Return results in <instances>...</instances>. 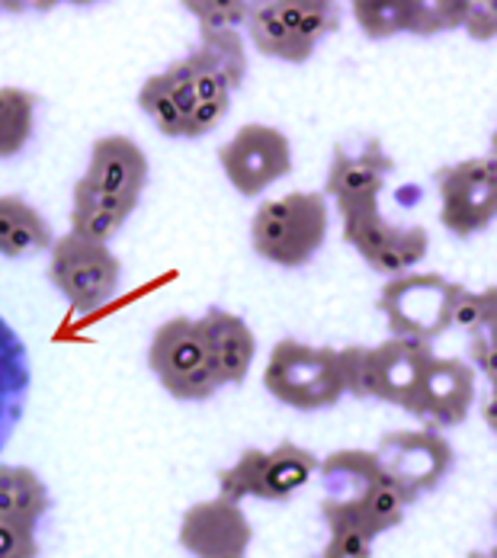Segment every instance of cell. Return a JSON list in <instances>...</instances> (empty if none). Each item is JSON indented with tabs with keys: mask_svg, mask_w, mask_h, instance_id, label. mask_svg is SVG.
<instances>
[{
	"mask_svg": "<svg viewBox=\"0 0 497 558\" xmlns=\"http://www.w3.org/2000/svg\"><path fill=\"white\" fill-rule=\"evenodd\" d=\"M328 241V199L325 193L295 190L260 203L251 219L254 254L282 270H299L315 260Z\"/></svg>",
	"mask_w": 497,
	"mask_h": 558,
	"instance_id": "1",
	"label": "cell"
},
{
	"mask_svg": "<svg viewBox=\"0 0 497 558\" xmlns=\"http://www.w3.org/2000/svg\"><path fill=\"white\" fill-rule=\"evenodd\" d=\"M337 356H340V376L347 395L360 401H386L408 411L427 363L437 353L431 343L388 337L376 347H360V343L343 347L337 350Z\"/></svg>",
	"mask_w": 497,
	"mask_h": 558,
	"instance_id": "2",
	"label": "cell"
},
{
	"mask_svg": "<svg viewBox=\"0 0 497 558\" xmlns=\"http://www.w3.org/2000/svg\"><path fill=\"white\" fill-rule=\"evenodd\" d=\"M264 389L286 408L328 411L347 395L337 347H312L292 337L279 340L264 369Z\"/></svg>",
	"mask_w": 497,
	"mask_h": 558,
	"instance_id": "3",
	"label": "cell"
},
{
	"mask_svg": "<svg viewBox=\"0 0 497 558\" xmlns=\"http://www.w3.org/2000/svg\"><path fill=\"white\" fill-rule=\"evenodd\" d=\"M315 472L318 456L292 440H282L274 449L251 447L219 472V495L234 504H244L247 498L282 504L302 492Z\"/></svg>",
	"mask_w": 497,
	"mask_h": 558,
	"instance_id": "4",
	"label": "cell"
},
{
	"mask_svg": "<svg viewBox=\"0 0 497 558\" xmlns=\"http://www.w3.org/2000/svg\"><path fill=\"white\" fill-rule=\"evenodd\" d=\"M465 286L456 279H446L443 274H404V277L388 279L379 292L376 308L383 312L391 337L431 343L449 331L452 305Z\"/></svg>",
	"mask_w": 497,
	"mask_h": 558,
	"instance_id": "5",
	"label": "cell"
},
{
	"mask_svg": "<svg viewBox=\"0 0 497 558\" xmlns=\"http://www.w3.org/2000/svg\"><path fill=\"white\" fill-rule=\"evenodd\" d=\"M148 366L161 389L177 401H209L221 389L199 322L186 315L170 318L155 331L148 343Z\"/></svg>",
	"mask_w": 497,
	"mask_h": 558,
	"instance_id": "6",
	"label": "cell"
},
{
	"mask_svg": "<svg viewBox=\"0 0 497 558\" xmlns=\"http://www.w3.org/2000/svg\"><path fill=\"white\" fill-rule=\"evenodd\" d=\"M49 279L77 315H90L119 292L122 264L107 244H90L68 231L49 247Z\"/></svg>",
	"mask_w": 497,
	"mask_h": 558,
	"instance_id": "7",
	"label": "cell"
},
{
	"mask_svg": "<svg viewBox=\"0 0 497 558\" xmlns=\"http://www.w3.org/2000/svg\"><path fill=\"white\" fill-rule=\"evenodd\" d=\"M440 193V225L456 238H472L497 219V161L465 158L434 173Z\"/></svg>",
	"mask_w": 497,
	"mask_h": 558,
	"instance_id": "8",
	"label": "cell"
},
{
	"mask_svg": "<svg viewBox=\"0 0 497 558\" xmlns=\"http://www.w3.org/2000/svg\"><path fill=\"white\" fill-rule=\"evenodd\" d=\"M219 165L234 193L257 199L292 173V142L277 125L247 122L221 145Z\"/></svg>",
	"mask_w": 497,
	"mask_h": 558,
	"instance_id": "9",
	"label": "cell"
},
{
	"mask_svg": "<svg viewBox=\"0 0 497 558\" xmlns=\"http://www.w3.org/2000/svg\"><path fill=\"white\" fill-rule=\"evenodd\" d=\"M373 452H376L386 478H391L411 504L437 492L443 478L452 472V462H456V452L449 447V440L437 430H427V427L383 434L379 447Z\"/></svg>",
	"mask_w": 497,
	"mask_h": 558,
	"instance_id": "10",
	"label": "cell"
},
{
	"mask_svg": "<svg viewBox=\"0 0 497 558\" xmlns=\"http://www.w3.org/2000/svg\"><path fill=\"white\" fill-rule=\"evenodd\" d=\"M343 241L363 257L373 274L386 279L411 274L431 251L427 228L388 222L379 206L343 216Z\"/></svg>",
	"mask_w": 497,
	"mask_h": 558,
	"instance_id": "11",
	"label": "cell"
},
{
	"mask_svg": "<svg viewBox=\"0 0 497 558\" xmlns=\"http://www.w3.org/2000/svg\"><path fill=\"white\" fill-rule=\"evenodd\" d=\"M391 173L395 161L388 158L379 138H363L360 145H337L325 180V199H334L340 219L363 209H376Z\"/></svg>",
	"mask_w": 497,
	"mask_h": 558,
	"instance_id": "12",
	"label": "cell"
},
{
	"mask_svg": "<svg viewBox=\"0 0 497 558\" xmlns=\"http://www.w3.org/2000/svg\"><path fill=\"white\" fill-rule=\"evenodd\" d=\"M360 33L373 43L391 36H440L462 29L465 3L462 0H360L350 7Z\"/></svg>",
	"mask_w": 497,
	"mask_h": 558,
	"instance_id": "13",
	"label": "cell"
},
{
	"mask_svg": "<svg viewBox=\"0 0 497 558\" xmlns=\"http://www.w3.org/2000/svg\"><path fill=\"white\" fill-rule=\"evenodd\" d=\"M177 539L193 558H247L254 526L241 504L216 495L183 510Z\"/></svg>",
	"mask_w": 497,
	"mask_h": 558,
	"instance_id": "14",
	"label": "cell"
},
{
	"mask_svg": "<svg viewBox=\"0 0 497 558\" xmlns=\"http://www.w3.org/2000/svg\"><path fill=\"white\" fill-rule=\"evenodd\" d=\"M475 404V369L459 356H434L417 383L408 414L427 424V430L459 427Z\"/></svg>",
	"mask_w": 497,
	"mask_h": 558,
	"instance_id": "15",
	"label": "cell"
},
{
	"mask_svg": "<svg viewBox=\"0 0 497 558\" xmlns=\"http://www.w3.org/2000/svg\"><path fill=\"white\" fill-rule=\"evenodd\" d=\"M386 472L379 469L376 452H369V449H334L331 456H325L318 462V478H322V488H325L322 520H334V517L350 513L356 504L373 492V485Z\"/></svg>",
	"mask_w": 497,
	"mask_h": 558,
	"instance_id": "16",
	"label": "cell"
},
{
	"mask_svg": "<svg viewBox=\"0 0 497 558\" xmlns=\"http://www.w3.org/2000/svg\"><path fill=\"white\" fill-rule=\"evenodd\" d=\"M148 177L151 165L138 142H132L129 135H104L90 145V165L81 180L112 196L142 199Z\"/></svg>",
	"mask_w": 497,
	"mask_h": 558,
	"instance_id": "17",
	"label": "cell"
},
{
	"mask_svg": "<svg viewBox=\"0 0 497 558\" xmlns=\"http://www.w3.org/2000/svg\"><path fill=\"white\" fill-rule=\"evenodd\" d=\"M196 322L206 340L209 360L216 366L219 386H241L257 356V337L251 331V325L241 315L216 308V305Z\"/></svg>",
	"mask_w": 497,
	"mask_h": 558,
	"instance_id": "18",
	"label": "cell"
},
{
	"mask_svg": "<svg viewBox=\"0 0 497 558\" xmlns=\"http://www.w3.org/2000/svg\"><path fill=\"white\" fill-rule=\"evenodd\" d=\"M247 36L254 43V49L264 58H277L289 64H305L315 56L302 36H299V23H295V0H260L251 3V16H247Z\"/></svg>",
	"mask_w": 497,
	"mask_h": 558,
	"instance_id": "19",
	"label": "cell"
},
{
	"mask_svg": "<svg viewBox=\"0 0 497 558\" xmlns=\"http://www.w3.org/2000/svg\"><path fill=\"white\" fill-rule=\"evenodd\" d=\"M33 389L29 350L10 322L0 318V452L13 440Z\"/></svg>",
	"mask_w": 497,
	"mask_h": 558,
	"instance_id": "20",
	"label": "cell"
},
{
	"mask_svg": "<svg viewBox=\"0 0 497 558\" xmlns=\"http://www.w3.org/2000/svg\"><path fill=\"white\" fill-rule=\"evenodd\" d=\"M408 507H411V501L404 498V492H401L391 478L383 475V478L373 485V492H369L363 501L356 504L350 513L334 517V520H325V526H328V530H331V526L360 530L366 539H373V543H376L383 533H388V530H395V526H401V523H404Z\"/></svg>",
	"mask_w": 497,
	"mask_h": 558,
	"instance_id": "21",
	"label": "cell"
},
{
	"mask_svg": "<svg viewBox=\"0 0 497 558\" xmlns=\"http://www.w3.org/2000/svg\"><path fill=\"white\" fill-rule=\"evenodd\" d=\"M49 485L26 465H0V517L23 526H39L49 513Z\"/></svg>",
	"mask_w": 497,
	"mask_h": 558,
	"instance_id": "22",
	"label": "cell"
},
{
	"mask_svg": "<svg viewBox=\"0 0 497 558\" xmlns=\"http://www.w3.org/2000/svg\"><path fill=\"white\" fill-rule=\"evenodd\" d=\"M39 97L23 87H0V161L16 158L36 129Z\"/></svg>",
	"mask_w": 497,
	"mask_h": 558,
	"instance_id": "23",
	"label": "cell"
},
{
	"mask_svg": "<svg viewBox=\"0 0 497 558\" xmlns=\"http://www.w3.org/2000/svg\"><path fill=\"white\" fill-rule=\"evenodd\" d=\"M206 56L213 58V64L219 68L231 87V94L244 84L247 77V52L241 43L238 29H199V46Z\"/></svg>",
	"mask_w": 497,
	"mask_h": 558,
	"instance_id": "24",
	"label": "cell"
},
{
	"mask_svg": "<svg viewBox=\"0 0 497 558\" xmlns=\"http://www.w3.org/2000/svg\"><path fill=\"white\" fill-rule=\"evenodd\" d=\"M497 325V289L488 286L482 292L462 289L456 305H452V318H449V331H462V335H488Z\"/></svg>",
	"mask_w": 497,
	"mask_h": 558,
	"instance_id": "25",
	"label": "cell"
},
{
	"mask_svg": "<svg viewBox=\"0 0 497 558\" xmlns=\"http://www.w3.org/2000/svg\"><path fill=\"white\" fill-rule=\"evenodd\" d=\"M52 241H56L52 225L46 222V216H43V213H36V209L26 203V206H23V213H20V219H16V225L10 228L7 241L0 244V257H7V260H20V257H29V254L49 251V247H52Z\"/></svg>",
	"mask_w": 497,
	"mask_h": 558,
	"instance_id": "26",
	"label": "cell"
},
{
	"mask_svg": "<svg viewBox=\"0 0 497 558\" xmlns=\"http://www.w3.org/2000/svg\"><path fill=\"white\" fill-rule=\"evenodd\" d=\"M138 110L155 122V129L165 138H183V116L177 110V104H173V97L167 90V81L161 74H151L138 87Z\"/></svg>",
	"mask_w": 497,
	"mask_h": 558,
	"instance_id": "27",
	"label": "cell"
},
{
	"mask_svg": "<svg viewBox=\"0 0 497 558\" xmlns=\"http://www.w3.org/2000/svg\"><path fill=\"white\" fill-rule=\"evenodd\" d=\"M183 10L196 16L199 29H238L251 16V0H196Z\"/></svg>",
	"mask_w": 497,
	"mask_h": 558,
	"instance_id": "28",
	"label": "cell"
},
{
	"mask_svg": "<svg viewBox=\"0 0 497 558\" xmlns=\"http://www.w3.org/2000/svg\"><path fill=\"white\" fill-rule=\"evenodd\" d=\"M142 199H129V196H112V193H104V190H94L90 183L77 180L74 183V209H94V213H104V216H112L119 222L125 225V219L138 209Z\"/></svg>",
	"mask_w": 497,
	"mask_h": 558,
	"instance_id": "29",
	"label": "cell"
},
{
	"mask_svg": "<svg viewBox=\"0 0 497 558\" xmlns=\"http://www.w3.org/2000/svg\"><path fill=\"white\" fill-rule=\"evenodd\" d=\"M122 231V222L104 216V213H94V209H74L71 206V234L81 238V241H90V244H107Z\"/></svg>",
	"mask_w": 497,
	"mask_h": 558,
	"instance_id": "30",
	"label": "cell"
},
{
	"mask_svg": "<svg viewBox=\"0 0 497 558\" xmlns=\"http://www.w3.org/2000/svg\"><path fill=\"white\" fill-rule=\"evenodd\" d=\"M315 558H373V539H366L360 530L331 526L328 530V546Z\"/></svg>",
	"mask_w": 497,
	"mask_h": 558,
	"instance_id": "31",
	"label": "cell"
},
{
	"mask_svg": "<svg viewBox=\"0 0 497 558\" xmlns=\"http://www.w3.org/2000/svg\"><path fill=\"white\" fill-rule=\"evenodd\" d=\"M0 558H39V539L33 526L0 520Z\"/></svg>",
	"mask_w": 497,
	"mask_h": 558,
	"instance_id": "32",
	"label": "cell"
},
{
	"mask_svg": "<svg viewBox=\"0 0 497 558\" xmlns=\"http://www.w3.org/2000/svg\"><path fill=\"white\" fill-rule=\"evenodd\" d=\"M231 110V100H199L196 110L183 119V138H203L219 129L221 119Z\"/></svg>",
	"mask_w": 497,
	"mask_h": 558,
	"instance_id": "33",
	"label": "cell"
},
{
	"mask_svg": "<svg viewBox=\"0 0 497 558\" xmlns=\"http://www.w3.org/2000/svg\"><path fill=\"white\" fill-rule=\"evenodd\" d=\"M462 29L475 39V43H492L497 36V7L495 3H465V20Z\"/></svg>",
	"mask_w": 497,
	"mask_h": 558,
	"instance_id": "34",
	"label": "cell"
},
{
	"mask_svg": "<svg viewBox=\"0 0 497 558\" xmlns=\"http://www.w3.org/2000/svg\"><path fill=\"white\" fill-rule=\"evenodd\" d=\"M469 356H472V369L482 373L488 383H495V343H492V331L488 335H475L469 340Z\"/></svg>",
	"mask_w": 497,
	"mask_h": 558,
	"instance_id": "35",
	"label": "cell"
},
{
	"mask_svg": "<svg viewBox=\"0 0 497 558\" xmlns=\"http://www.w3.org/2000/svg\"><path fill=\"white\" fill-rule=\"evenodd\" d=\"M465 558H495V553H469Z\"/></svg>",
	"mask_w": 497,
	"mask_h": 558,
	"instance_id": "36",
	"label": "cell"
},
{
	"mask_svg": "<svg viewBox=\"0 0 497 558\" xmlns=\"http://www.w3.org/2000/svg\"><path fill=\"white\" fill-rule=\"evenodd\" d=\"M0 520H3V517H0Z\"/></svg>",
	"mask_w": 497,
	"mask_h": 558,
	"instance_id": "37",
	"label": "cell"
}]
</instances>
